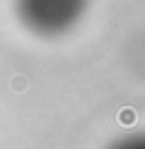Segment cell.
<instances>
[{
  "mask_svg": "<svg viewBox=\"0 0 145 149\" xmlns=\"http://www.w3.org/2000/svg\"><path fill=\"white\" fill-rule=\"evenodd\" d=\"M134 120H136V115L132 111H122L120 113V122H122V124H134Z\"/></svg>",
  "mask_w": 145,
  "mask_h": 149,
  "instance_id": "obj_1",
  "label": "cell"
}]
</instances>
